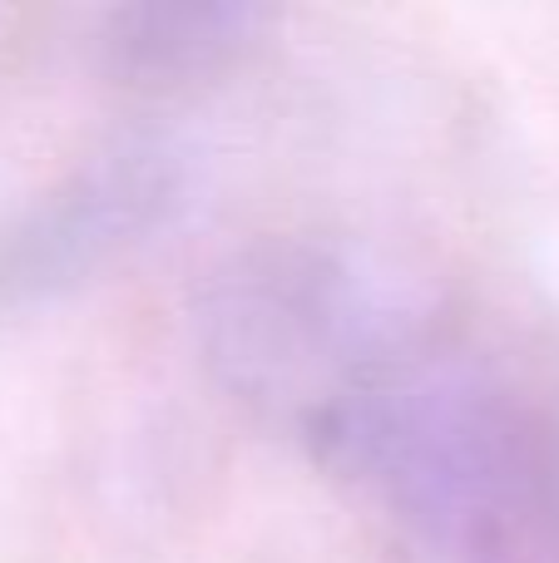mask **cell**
Masks as SVG:
<instances>
[{"instance_id":"2","label":"cell","mask_w":559,"mask_h":563,"mask_svg":"<svg viewBox=\"0 0 559 563\" xmlns=\"http://www.w3.org/2000/svg\"><path fill=\"white\" fill-rule=\"evenodd\" d=\"M188 203V154L174 139L129 134L69 168L0 233V311L75 297L134 257Z\"/></svg>"},{"instance_id":"3","label":"cell","mask_w":559,"mask_h":563,"mask_svg":"<svg viewBox=\"0 0 559 563\" xmlns=\"http://www.w3.org/2000/svg\"><path fill=\"white\" fill-rule=\"evenodd\" d=\"M273 10L238 0H144L105 10L99 69L129 89H188L243 65L263 45Z\"/></svg>"},{"instance_id":"1","label":"cell","mask_w":559,"mask_h":563,"mask_svg":"<svg viewBox=\"0 0 559 563\" xmlns=\"http://www.w3.org/2000/svg\"><path fill=\"white\" fill-rule=\"evenodd\" d=\"M208 376L402 563H559V331L332 238H257L194 301Z\"/></svg>"}]
</instances>
